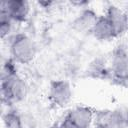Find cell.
I'll return each instance as SVG.
<instances>
[{
    "mask_svg": "<svg viewBox=\"0 0 128 128\" xmlns=\"http://www.w3.org/2000/svg\"><path fill=\"white\" fill-rule=\"evenodd\" d=\"M1 94L3 100L8 104L20 102L26 97L27 94L26 83L17 73L2 76Z\"/></svg>",
    "mask_w": 128,
    "mask_h": 128,
    "instance_id": "1",
    "label": "cell"
},
{
    "mask_svg": "<svg viewBox=\"0 0 128 128\" xmlns=\"http://www.w3.org/2000/svg\"><path fill=\"white\" fill-rule=\"evenodd\" d=\"M10 52L14 62L20 64L30 63L36 55V45L26 34H17L11 41Z\"/></svg>",
    "mask_w": 128,
    "mask_h": 128,
    "instance_id": "2",
    "label": "cell"
},
{
    "mask_svg": "<svg viewBox=\"0 0 128 128\" xmlns=\"http://www.w3.org/2000/svg\"><path fill=\"white\" fill-rule=\"evenodd\" d=\"M96 126L101 128H126L128 126V111L119 109L100 112L97 116Z\"/></svg>",
    "mask_w": 128,
    "mask_h": 128,
    "instance_id": "3",
    "label": "cell"
},
{
    "mask_svg": "<svg viewBox=\"0 0 128 128\" xmlns=\"http://www.w3.org/2000/svg\"><path fill=\"white\" fill-rule=\"evenodd\" d=\"M49 99L57 107H65L72 99V89L65 80L52 81L49 87Z\"/></svg>",
    "mask_w": 128,
    "mask_h": 128,
    "instance_id": "4",
    "label": "cell"
},
{
    "mask_svg": "<svg viewBox=\"0 0 128 128\" xmlns=\"http://www.w3.org/2000/svg\"><path fill=\"white\" fill-rule=\"evenodd\" d=\"M13 22H24L29 14V3L25 0H9L1 2V10Z\"/></svg>",
    "mask_w": 128,
    "mask_h": 128,
    "instance_id": "5",
    "label": "cell"
},
{
    "mask_svg": "<svg viewBox=\"0 0 128 128\" xmlns=\"http://www.w3.org/2000/svg\"><path fill=\"white\" fill-rule=\"evenodd\" d=\"M111 72L120 81L128 80V50L118 48L114 51L111 59Z\"/></svg>",
    "mask_w": 128,
    "mask_h": 128,
    "instance_id": "6",
    "label": "cell"
},
{
    "mask_svg": "<svg viewBox=\"0 0 128 128\" xmlns=\"http://www.w3.org/2000/svg\"><path fill=\"white\" fill-rule=\"evenodd\" d=\"M99 16L90 8L83 9L73 21V28L80 33H91Z\"/></svg>",
    "mask_w": 128,
    "mask_h": 128,
    "instance_id": "7",
    "label": "cell"
},
{
    "mask_svg": "<svg viewBox=\"0 0 128 128\" xmlns=\"http://www.w3.org/2000/svg\"><path fill=\"white\" fill-rule=\"evenodd\" d=\"M107 19L112 24L116 35H122L124 34L128 29V15L125 11H123L121 8L111 5L108 7L106 15Z\"/></svg>",
    "mask_w": 128,
    "mask_h": 128,
    "instance_id": "8",
    "label": "cell"
},
{
    "mask_svg": "<svg viewBox=\"0 0 128 128\" xmlns=\"http://www.w3.org/2000/svg\"><path fill=\"white\" fill-rule=\"evenodd\" d=\"M79 128H89L94 119L93 111L85 106H78L69 111L66 116Z\"/></svg>",
    "mask_w": 128,
    "mask_h": 128,
    "instance_id": "9",
    "label": "cell"
},
{
    "mask_svg": "<svg viewBox=\"0 0 128 128\" xmlns=\"http://www.w3.org/2000/svg\"><path fill=\"white\" fill-rule=\"evenodd\" d=\"M91 34L100 41H108L117 37L112 24L110 23V21L107 19L105 15L99 16Z\"/></svg>",
    "mask_w": 128,
    "mask_h": 128,
    "instance_id": "10",
    "label": "cell"
},
{
    "mask_svg": "<svg viewBox=\"0 0 128 128\" xmlns=\"http://www.w3.org/2000/svg\"><path fill=\"white\" fill-rule=\"evenodd\" d=\"M3 123L5 128H23L21 117L14 111H8L4 114Z\"/></svg>",
    "mask_w": 128,
    "mask_h": 128,
    "instance_id": "11",
    "label": "cell"
},
{
    "mask_svg": "<svg viewBox=\"0 0 128 128\" xmlns=\"http://www.w3.org/2000/svg\"><path fill=\"white\" fill-rule=\"evenodd\" d=\"M12 20L2 11H0V35L1 38H5L12 28Z\"/></svg>",
    "mask_w": 128,
    "mask_h": 128,
    "instance_id": "12",
    "label": "cell"
},
{
    "mask_svg": "<svg viewBox=\"0 0 128 128\" xmlns=\"http://www.w3.org/2000/svg\"><path fill=\"white\" fill-rule=\"evenodd\" d=\"M59 128H79L75 123H73L70 119L65 117V119L59 124Z\"/></svg>",
    "mask_w": 128,
    "mask_h": 128,
    "instance_id": "13",
    "label": "cell"
},
{
    "mask_svg": "<svg viewBox=\"0 0 128 128\" xmlns=\"http://www.w3.org/2000/svg\"><path fill=\"white\" fill-rule=\"evenodd\" d=\"M48 128H59V125H53V126H50Z\"/></svg>",
    "mask_w": 128,
    "mask_h": 128,
    "instance_id": "14",
    "label": "cell"
},
{
    "mask_svg": "<svg viewBox=\"0 0 128 128\" xmlns=\"http://www.w3.org/2000/svg\"><path fill=\"white\" fill-rule=\"evenodd\" d=\"M96 128H101V127H97V126H96Z\"/></svg>",
    "mask_w": 128,
    "mask_h": 128,
    "instance_id": "15",
    "label": "cell"
}]
</instances>
